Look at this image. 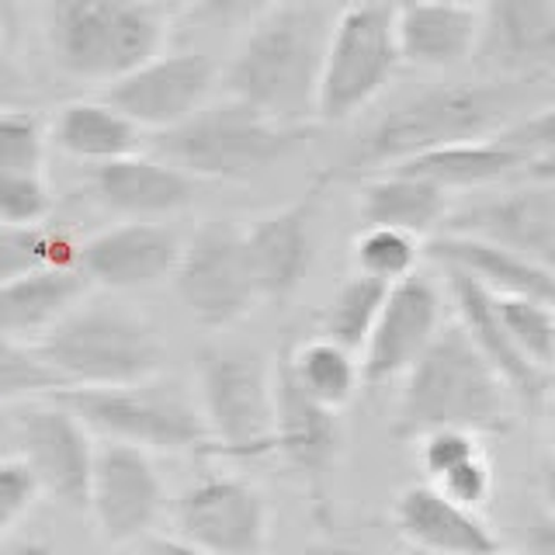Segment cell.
Listing matches in <instances>:
<instances>
[{
    "label": "cell",
    "mask_w": 555,
    "mask_h": 555,
    "mask_svg": "<svg viewBox=\"0 0 555 555\" xmlns=\"http://www.w3.org/2000/svg\"><path fill=\"white\" fill-rule=\"evenodd\" d=\"M334 17L337 4L323 0H278L260 8L222 69L225 94L285 129H309L317 121Z\"/></svg>",
    "instance_id": "obj_1"
},
{
    "label": "cell",
    "mask_w": 555,
    "mask_h": 555,
    "mask_svg": "<svg viewBox=\"0 0 555 555\" xmlns=\"http://www.w3.org/2000/svg\"><path fill=\"white\" fill-rule=\"evenodd\" d=\"M396 434L416 441L427 430H468L503 434L514 424V396L503 378L482 361V354L462 334L455 320H448L421 361L399 378Z\"/></svg>",
    "instance_id": "obj_2"
},
{
    "label": "cell",
    "mask_w": 555,
    "mask_h": 555,
    "mask_svg": "<svg viewBox=\"0 0 555 555\" xmlns=\"http://www.w3.org/2000/svg\"><path fill=\"white\" fill-rule=\"evenodd\" d=\"M520 115V98L514 83L500 80H451L434 83L427 91L399 101L392 112L382 115L369 135L361 139L351 167L358 170H389L424 156L430 150L476 143L496 135Z\"/></svg>",
    "instance_id": "obj_3"
},
{
    "label": "cell",
    "mask_w": 555,
    "mask_h": 555,
    "mask_svg": "<svg viewBox=\"0 0 555 555\" xmlns=\"http://www.w3.org/2000/svg\"><path fill=\"white\" fill-rule=\"evenodd\" d=\"M178 14L156 0H60L46 11V35L63 74L108 87L164 52Z\"/></svg>",
    "instance_id": "obj_4"
},
{
    "label": "cell",
    "mask_w": 555,
    "mask_h": 555,
    "mask_svg": "<svg viewBox=\"0 0 555 555\" xmlns=\"http://www.w3.org/2000/svg\"><path fill=\"white\" fill-rule=\"evenodd\" d=\"M63 389L132 386L164 372L167 351L135 312L83 299L31 347Z\"/></svg>",
    "instance_id": "obj_5"
},
{
    "label": "cell",
    "mask_w": 555,
    "mask_h": 555,
    "mask_svg": "<svg viewBox=\"0 0 555 555\" xmlns=\"http://www.w3.org/2000/svg\"><path fill=\"white\" fill-rule=\"evenodd\" d=\"M309 129H285L236 98L202 108L153 139V156L195 181H250L282 164Z\"/></svg>",
    "instance_id": "obj_6"
},
{
    "label": "cell",
    "mask_w": 555,
    "mask_h": 555,
    "mask_svg": "<svg viewBox=\"0 0 555 555\" xmlns=\"http://www.w3.org/2000/svg\"><path fill=\"white\" fill-rule=\"evenodd\" d=\"M63 410L94 434V441H118L143 451H195V455H212V438H208L198 399L181 382L153 375L132 386H108V389H56L49 392Z\"/></svg>",
    "instance_id": "obj_7"
},
{
    "label": "cell",
    "mask_w": 555,
    "mask_h": 555,
    "mask_svg": "<svg viewBox=\"0 0 555 555\" xmlns=\"http://www.w3.org/2000/svg\"><path fill=\"white\" fill-rule=\"evenodd\" d=\"M195 399L212 438V459L274 455V364L257 351H208Z\"/></svg>",
    "instance_id": "obj_8"
},
{
    "label": "cell",
    "mask_w": 555,
    "mask_h": 555,
    "mask_svg": "<svg viewBox=\"0 0 555 555\" xmlns=\"http://www.w3.org/2000/svg\"><path fill=\"white\" fill-rule=\"evenodd\" d=\"M399 69L396 4H344L330 28L317 121H347L386 91Z\"/></svg>",
    "instance_id": "obj_9"
},
{
    "label": "cell",
    "mask_w": 555,
    "mask_h": 555,
    "mask_svg": "<svg viewBox=\"0 0 555 555\" xmlns=\"http://www.w3.org/2000/svg\"><path fill=\"white\" fill-rule=\"evenodd\" d=\"M170 282L188 317L208 330L233 326L257 306L247 257H243V230L225 219L202 222L181 243Z\"/></svg>",
    "instance_id": "obj_10"
},
{
    "label": "cell",
    "mask_w": 555,
    "mask_h": 555,
    "mask_svg": "<svg viewBox=\"0 0 555 555\" xmlns=\"http://www.w3.org/2000/svg\"><path fill=\"white\" fill-rule=\"evenodd\" d=\"M167 511V486L153 455L143 448L94 441L91 482H87V514L108 545L132 548L156 531Z\"/></svg>",
    "instance_id": "obj_11"
},
{
    "label": "cell",
    "mask_w": 555,
    "mask_h": 555,
    "mask_svg": "<svg viewBox=\"0 0 555 555\" xmlns=\"http://www.w3.org/2000/svg\"><path fill=\"white\" fill-rule=\"evenodd\" d=\"M173 534L208 555H264L271 507L254 482L208 473L173 500Z\"/></svg>",
    "instance_id": "obj_12"
},
{
    "label": "cell",
    "mask_w": 555,
    "mask_h": 555,
    "mask_svg": "<svg viewBox=\"0 0 555 555\" xmlns=\"http://www.w3.org/2000/svg\"><path fill=\"white\" fill-rule=\"evenodd\" d=\"M219 77L222 69L208 52H156L129 77L104 87L101 101H108L115 112H121L143 132L153 129L160 135L195 115L205 101H212V87Z\"/></svg>",
    "instance_id": "obj_13"
},
{
    "label": "cell",
    "mask_w": 555,
    "mask_h": 555,
    "mask_svg": "<svg viewBox=\"0 0 555 555\" xmlns=\"http://www.w3.org/2000/svg\"><path fill=\"white\" fill-rule=\"evenodd\" d=\"M17 455L39 482V493H49L69 511H87V482L94 462V434L56 399L42 396L14 416Z\"/></svg>",
    "instance_id": "obj_14"
},
{
    "label": "cell",
    "mask_w": 555,
    "mask_h": 555,
    "mask_svg": "<svg viewBox=\"0 0 555 555\" xmlns=\"http://www.w3.org/2000/svg\"><path fill=\"white\" fill-rule=\"evenodd\" d=\"M444 326V299L441 288L427 274H410L389 285L386 302L358 354L361 386H389L403 378Z\"/></svg>",
    "instance_id": "obj_15"
},
{
    "label": "cell",
    "mask_w": 555,
    "mask_h": 555,
    "mask_svg": "<svg viewBox=\"0 0 555 555\" xmlns=\"http://www.w3.org/2000/svg\"><path fill=\"white\" fill-rule=\"evenodd\" d=\"M444 233L493 243L534 264L555 268V181L531 178L503 184L496 195L448 212Z\"/></svg>",
    "instance_id": "obj_16"
},
{
    "label": "cell",
    "mask_w": 555,
    "mask_h": 555,
    "mask_svg": "<svg viewBox=\"0 0 555 555\" xmlns=\"http://www.w3.org/2000/svg\"><path fill=\"white\" fill-rule=\"evenodd\" d=\"M181 233L167 222L126 219L80 243L77 268L91 285L132 292L160 285L181 257Z\"/></svg>",
    "instance_id": "obj_17"
},
{
    "label": "cell",
    "mask_w": 555,
    "mask_h": 555,
    "mask_svg": "<svg viewBox=\"0 0 555 555\" xmlns=\"http://www.w3.org/2000/svg\"><path fill=\"white\" fill-rule=\"evenodd\" d=\"M323 188L312 184L274 212H264L243 230V257L257 292V302H282L302 285L312 264V219Z\"/></svg>",
    "instance_id": "obj_18"
},
{
    "label": "cell",
    "mask_w": 555,
    "mask_h": 555,
    "mask_svg": "<svg viewBox=\"0 0 555 555\" xmlns=\"http://www.w3.org/2000/svg\"><path fill=\"white\" fill-rule=\"evenodd\" d=\"M476 56L507 80H548L555 74V0L482 4Z\"/></svg>",
    "instance_id": "obj_19"
},
{
    "label": "cell",
    "mask_w": 555,
    "mask_h": 555,
    "mask_svg": "<svg viewBox=\"0 0 555 555\" xmlns=\"http://www.w3.org/2000/svg\"><path fill=\"white\" fill-rule=\"evenodd\" d=\"M444 295L455 306V323L462 326V334L473 340V347L482 354V361L503 378V386L511 389L514 403L528 410H545L552 396V375L534 369V364L517 351L511 337L503 334V326L496 320L493 295L482 292L476 282H468L465 274L444 271Z\"/></svg>",
    "instance_id": "obj_20"
},
{
    "label": "cell",
    "mask_w": 555,
    "mask_h": 555,
    "mask_svg": "<svg viewBox=\"0 0 555 555\" xmlns=\"http://www.w3.org/2000/svg\"><path fill=\"white\" fill-rule=\"evenodd\" d=\"M392 525L410 552L424 555H496L503 548L479 511L459 507L427 482H413L396 496Z\"/></svg>",
    "instance_id": "obj_21"
},
{
    "label": "cell",
    "mask_w": 555,
    "mask_h": 555,
    "mask_svg": "<svg viewBox=\"0 0 555 555\" xmlns=\"http://www.w3.org/2000/svg\"><path fill=\"white\" fill-rule=\"evenodd\" d=\"M340 448V421L337 413L295 386L282 361L274 364V455H282L295 473L306 479L312 493L323 490Z\"/></svg>",
    "instance_id": "obj_22"
},
{
    "label": "cell",
    "mask_w": 555,
    "mask_h": 555,
    "mask_svg": "<svg viewBox=\"0 0 555 555\" xmlns=\"http://www.w3.org/2000/svg\"><path fill=\"white\" fill-rule=\"evenodd\" d=\"M94 198L112 208L118 216L129 219H150L156 222L160 216H173L188 208L198 195V181L181 173L164 160H156L150 153H132L121 160L101 164L91 173Z\"/></svg>",
    "instance_id": "obj_23"
},
{
    "label": "cell",
    "mask_w": 555,
    "mask_h": 555,
    "mask_svg": "<svg viewBox=\"0 0 555 555\" xmlns=\"http://www.w3.org/2000/svg\"><path fill=\"white\" fill-rule=\"evenodd\" d=\"M482 28V4L459 0H427V4H396V49L399 63L448 69L476 56Z\"/></svg>",
    "instance_id": "obj_24"
},
{
    "label": "cell",
    "mask_w": 555,
    "mask_h": 555,
    "mask_svg": "<svg viewBox=\"0 0 555 555\" xmlns=\"http://www.w3.org/2000/svg\"><path fill=\"white\" fill-rule=\"evenodd\" d=\"M421 254H427L441 271L465 274L490 295H514V299L555 302V268L534 264V260L511 254L482 240H468L455 233L430 236Z\"/></svg>",
    "instance_id": "obj_25"
},
{
    "label": "cell",
    "mask_w": 555,
    "mask_h": 555,
    "mask_svg": "<svg viewBox=\"0 0 555 555\" xmlns=\"http://www.w3.org/2000/svg\"><path fill=\"white\" fill-rule=\"evenodd\" d=\"M91 282L80 268H42L0 285V337L35 347L69 309H77Z\"/></svg>",
    "instance_id": "obj_26"
},
{
    "label": "cell",
    "mask_w": 555,
    "mask_h": 555,
    "mask_svg": "<svg viewBox=\"0 0 555 555\" xmlns=\"http://www.w3.org/2000/svg\"><path fill=\"white\" fill-rule=\"evenodd\" d=\"M143 139H146L143 129L132 126L126 115L115 112L101 98H80L63 104L49 126V143H56L74 160L94 167L139 153L143 150Z\"/></svg>",
    "instance_id": "obj_27"
},
{
    "label": "cell",
    "mask_w": 555,
    "mask_h": 555,
    "mask_svg": "<svg viewBox=\"0 0 555 555\" xmlns=\"http://www.w3.org/2000/svg\"><path fill=\"white\" fill-rule=\"evenodd\" d=\"M448 202L441 188L399 170H378L361 188V219L364 225H386L410 236H427L448 219Z\"/></svg>",
    "instance_id": "obj_28"
},
{
    "label": "cell",
    "mask_w": 555,
    "mask_h": 555,
    "mask_svg": "<svg viewBox=\"0 0 555 555\" xmlns=\"http://www.w3.org/2000/svg\"><path fill=\"white\" fill-rule=\"evenodd\" d=\"M282 364L288 369L295 386H299L312 403H320L330 413H340L344 406H351V399L361 389L358 358L323 337L299 344Z\"/></svg>",
    "instance_id": "obj_29"
},
{
    "label": "cell",
    "mask_w": 555,
    "mask_h": 555,
    "mask_svg": "<svg viewBox=\"0 0 555 555\" xmlns=\"http://www.w3.org/2000/svg\"><path fill=\"white\" fill-rule=\"evenodd\" d=\"M386 292H389V285L372 282V278H364V274L344 278L337 292L330 295V302L320 317V326H323L320 337L358 358L364 340L372 334L375 320H378L382 302H386Z\"/></svg>",
    "instance_id": "obj_30"
},
{
    "label": "cell",
    "mask_w": 555,
    "mask_h": 555,
    "mask_svg": "<svg viewBox=\"0 0 555 555\" xmlns=\"http://www.w3.org/2000/svg\"><path fill=\"white\" fill-rule=\"evenodd\" d=\"M80 243L52 222L0 225V285L42 268H77Z\"/></svg>",
    "instance_id": "obj_31"
},
{
    "label": "cell",
    "mask_w": 555,
    "mask_h": 555,
    "mask_svg": "<svg viewBox=\"0 0 555 555\" xmlns=\"http://www.w3.org/2000/svg\"><path fill=\"white\" fill-rule=\"evenodd\" d=\"M496 320L511 344L525 354L534 369L552 375L555 361V309L552 302L538 299H514V295H493Z\"/></svg>",
    "instance_id": "obj_32"
},
{
    "label": "cell",
    "mask_w": 555,
    "mask_h": 555,
    "mask_svg": "<svg viewBox=\"0 0 555 555\" xmlns=\"http://www.w3.org/2000/svg\"><path fill=\"white\" fill-rule=\"evenodd\" d=\"M421 247L424 243L399 233V230H386V225H364L354 240V274L372 278V282L382 285H396L403 278L416 274V264H421Z\"/></svg>",
    "instance_id": "obj_33"
},
{
    "label": "cell",
    "mask_w": 555,
    "mask_h": 555,
    "mask_svg": "<svg viewBox=\"0 0 555 555\" xmlns=\"http://www.w3.org/2000/svg\"><path fill=\"white\" fill-rule=\"evenodd\" d=\"M49 126L31 108H0V178L46 173Z\"/></svg>",
    "instance_id": "obj_34"
},
{
    "label": "cell",
    "mask_w": 555,
    "mask_h": 555,
    "mask_svg": "<svg viewBox=\"0 0 555 555\" xmlns=\"http://www.w3.org/2000/svg\"><path fill=\"white\" fill-rule=\"evenodd\" d=\"M56 389H63V382L46 369L31 347L0 337V406L28 396H49Z\"/></svg>",
    "instance_id": "obj_35"
},
{
    "label": "cell",
    "mask_w": 555,
    "mask_h": 555,
    "mask_svg": "<svg viewBox=\"0 0 555 555\" xmlns=\"http://www.w3.org/2000/svg\"><path fill=\"white\" fill-rule=\"evenodd\" d=\"M52 212L46 173H8L0 178V225H42Z\"/></svg>",
    "instance_id": "obj_36"
},
{
    "label": "cell",
    "mask_w": 555,
    "mask_h": 555,
    "mask_svg": "<svg viewBox=\"0 0 555 555\" xmlns=\"http://www.w3.org/2000/svg\"><path fill=\"white\" fill-rule=\"evenodd\" d=\"M482 455V444L468 430H427L416 438V462H421L427 482H438L451 468Z\"/></svg>",
    "instance_id": "obj_37"
},
{
    "label": "cell",
    "mask_w": 555,
    "mask_h": 555,
    "mask_svg": "<svg viewBox=\"0 0 555 555\" xmlns=\"http://www.w3.org/2000/svg\"><path fill=\"white\" fill-rule=\"evenodd\" d=\"M427 486H434L441 496H448L451 503H459V507L482 511L486 500H490V493H493L490 459H486V451H482V455L462 462L459 468H451L448 476H441L438 482H427Z\"/></svg>",
    "instance_id": "obj_38"
},
{
    "label": "cell",
    "mask_w": 555,
    "mask_h": 555,
    "mask_svg": "<svg viewBox=\"0 0 555 555\" xmlns=\"http://www.w3.org/2000/svg\"><path fill=\"white\" fill-rule=\"evenodd\" d=\"M39 500V482L22 459H0V538L22 520Z\"/></svg>",
    "instance_id": "obj_39"
},
{
    "label": "cell",
    "mask_w": 555,
    "mask_h": 555,
    "mask_svg": "<svg viewBox=\"0 0 555 555\" xmlns=\"http://www.w3.org/2000/svg\"><path fill=\"white\" fill-rule=\"evenodd\" d=\"M132 555H208L195 545H188L181 542L178 534H160V531H153L146 534L143 542H135L132 545Z\"/></svg>",
    "instance_id": "obj_40"
},
{
    "label": "cell",
    "mask_w": 555,
    "mask_h": 555,
    "mask_svg": "<svg viewBox=\"0 0 555 555\" xmlns=\"http://www.w3.org/2000/svg\"><path fill=\"white\" fill-rule=\"evenodd\" d=\"M22 69L14 63V52H11V42H8V31L0 25V98L8 94H17L22 91Z\"/></svg>",
    "instance_id": "obj_41"
},
{
    "label": "cell",
    "mask_w": 555,
    "mask_h": 555,
    "mask_svg": "<svg viewBox=\"0 0 555 555\" xmlns=\"http://www.w3.org/2000/svg\"><path fill=\"white\" fill-rule=\"evenodd\" d=\"M312 555H375V552L361 548V545H340V542H334V545H320V548H312Z\"/></svg>",
    "instance_id": "obj_42"
},
{
    "label": "cell",
    "mask_w": 555,
    "mask_h": 555,
    "mask_svg": "<svg viewBox=\"0 0 555 555\" xmlns=\"http://www.w3.org/2000/svg\"><path fill=\"white\" fill-rule=\"evenodd\" d=\"M11 555H66V552L52 548V545H46V542H22V545H14Z\"/></svg>",
    "instance_id": "obj_43"
},
{
    "label": "cell",
    "mask_w": 555,
    "mask_h": 555,
    "mask_svg": "<svg viewBox=\"0 0 555 555\" xmlns=\"http://www.w3.org/2000/svg\"><path fill=\"white\" fill-rule=\"evenodd\" d=\"M496 555H520V552H507V548H500Z\"/></svg>",
    "instance_id": "obj_44"
},
{
    "label": "cell",
    "mask_w": 555,
    "mask_h": 555,
    "mask_svg": "<svg viewBox=\"0 0 555 555\" xmlns=\"http://www.w3.org/2000/svg\"><path fill=\"white\" fill-rule=\"evenodd\" d=\"M406 555H424V552H406Z\"/></svg>",
    "instance_id": "obj_45"
}]
</instances>
